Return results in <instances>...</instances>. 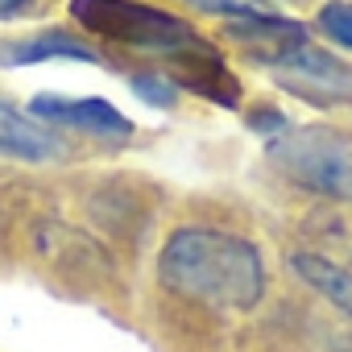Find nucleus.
Here are the masks:
<instances>
[{
  "mask_svg": "<svg viewBox=\"0 0 352 352\" xmlns=\"http://www.w3.org/2000/svg\"><path fill=\"white\" fill-rule=\"evenodd\" d=\"M157 278L170 294L212 311H253L265 294L261 249L220 228H179L157 253Z\"/></svg>",
  "mask_w": 352,
  "mask_h": 352,
  "instance_id": "f257e3e1",
  "label": "nucleus"
},
{
  "mask_svg": "<svg viewBox=\"0 0 352 352\" xmlns=\"http://www.w3.org/2000/svg\"><path fill=\"white\" fill-rule=\"evenodd\" d=\"M71 17L96 38L120 42L141 54H157L174 67H187L191 58L212 50V42L199 38L195 25L166 9L141 5V0H71Z\"/></svg>",
  "mask_w": 352,
  "mask_h": 352,
  "instance_id": "f03ea898",
  "label": "nucleus"
},
{
  "mask_svg": "<svg viewBox=\"0 0 352 352\" xmlns=\"http://www.w3.org/2000/svg\"><path fill=\"white\" fill-rule=\"evenodd\" d=\"M270 162L290 183L352 204V137L327 124H302L270 137Z\"/></svg>",
  "mask_w": 352,
  "mask_h": 352,
  "instance_id": "7ed1b4c3",
  "label": "nucleus"
},
{
  "mask_svg": "<svg viewBox=\"0 0 352 352\" xmlns=\"http://www.w3.org/2000/svg\"><path fill=\"white\" fill-rule=\"evenodd\" d=\"M270 71H274V83L294 100H307L315 108H352V63L327 50L302 46Z\"/></svg>",
  "mask_w": 352,
  "mask_h": 352,
  "instance_id": "20e7f679",
  "label": "nucleus"
},
{
  "mask_svg": "<svg viewBox=\"0 0 352 352\" xmlns=\"http://www.w3.org/2000/svg\"><path fill=\"white\" fill-rule=\"evenodd\" d=\"M30 116L38 120H54V124H67V129H83L91 137H133V120L112 108L108 100L100 96H54V91H42L30 100Z\"/></svg>",
  "mask_w": 352,
  "mask_h": 352,
  "instance_id": "39448f33",
  "label": "nucleus"
},
{
  "mask_svg": "<svg viewBox=\"0 0 352 352\" xmlns=\"http://www.w3.org/2000/svg\"><path fill=\"white\" fill-rule=\"evenodd\" d=\"M228 42H236L253 63L278 67L282 58L307 46V30L286 17H249V21H228Z\"/></svg>",
  "mask_w": 352,
  "mask_h": 352,
  "instance_id": "423d86ee",
  "label": "nucleus"
},
{
  "mask_svg": "<svg viewBox=\"0 0 352 352\" xmlns=\"http://www.w3.org/2000/svg\"><path fill=\"white\" fill-rule=\"evenodd\" d=\"M0 153L17 162H54L67 149L38 116H25L9 100H0Z\"/></svg>",
  "mask_w": 352,
  "mask_h": 352,
  "instance_id": "0eeeda50",
  "label": "nucleus"
},
{
  "mask_svg": "<svg viewBox=\"0 0 352 352\" xmlns=\"http://www.w3.org/2000/svg\"><path fill=\"white\" fill-rule=\"evenodd\" d=\"M50 58H75V63H100V54L71 38V34H34V38H9V42H0V67H30V63H50Z\"/></svg>",
  "mask_w": 352,
  "mask_h": 352,
  "instance_id": "6e6552de",
  "label": "nucleus"
},
{
  "mask_svg": "<svg viewBox=\"0 0 352 352\" xmlns=\"http://www.w3.org/2000/svg\"><path fill=\"white\" fill-rule=\"evenodd\" d=\"M290 270H294L319 298H327L340 315L352 319V270H344V265H336V261H327V257H319V253H294V257H290Z\"/></svg>",
  "mask_w": 352,
  "mask_h": 352,
  "instance_id": "1a4fd4ad",
  "label": "nucleus"
},
{
  "mask_svg": "<svg viewBox=\"0 0 352 352\" xmlns=\"http://www.w3.org/2000/svg\"><path fill=\"white\" fill-rule=\"evenodd\" d=\"M187 5L204 9V13H216V17H228V21H249V17H282L274 0H187Z\"/></svg>",
  "mask_w": 352,
  "mask_h": 352,
  "instance_id": "9d476101",
  "label": "nucleus"
},
{
  "mask_svg": "<svg viewBox=\"0 0 352 352\" xmlns=\"http://www.w3.org/2000/svg\"><path fill=\"white\" fill-rule=\"evenodd\" d=\"M129 87H133L145 104H153V108H174V104H179V83L166 79V75H145V71H137V75L129 79Z\"/></svg>",
  "mask_w": 352,
  "mask_h": 352,
  "instance_id": "9b49d317",
  "label": "nucleus"
},
{
  "mask_svg": "<svg viewBox=\"0 0 352 352\" xmlns=\"http://www.w3.org/2000/svg\"><path fill=\"white\" fill-rule=\"evenodd\" d=\"M319 30H323L331 42H340V46L352 50V5H327V9L319 13Z\"/></svg>",
  "mask_w": 352,
  "mask_h": 352,
  "instance_id": "f8f14e48",
  "label": "nucleus"
},
{
  "mask_svg": "<svg viewBox=\"0 0 352 352\" xmlns=\"http://www.w3.org/2000/svg\"><path fill=\"white\" fill-rule=\"evenodd\" d=\"M249 129H257V133H286L290 124H286V116H278V112H253L249 116Z\"/></svg>",
  "mask_w": 352,
  "mask_h": 352,
  "instance_id": "ddd939ff",
  "label": "nucleus"
},
{
  "mask_svg": "<svg viewBox=\"0 0 352 352\" xmlns=\"http://www.w3.org/2000/svg\"><path fill=\"white\" fill-rule=\"evenodd\" d=\"M38 9V0H0V21H17Z\"/></svg>",
  "mask_w": 352,
  "mask_h": 352,
  "instance_id": "4468645a",
  "label": "nucleus"
}]
</instances>
